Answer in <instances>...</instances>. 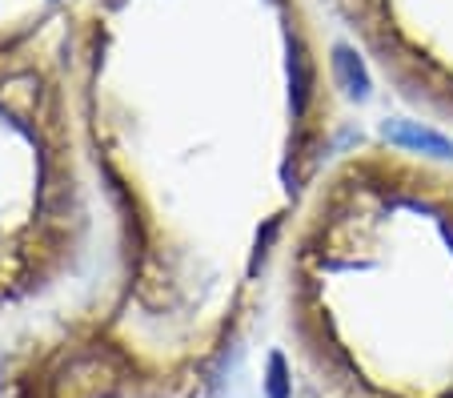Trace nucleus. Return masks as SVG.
<instances>
[{"label":"nucleus","mask_w":453,"mask_h":398,"mask_svg":"<svg viewBox=\"0 0 453 398\" xmlns=\"http://www.w3.org/2000/svg\"><path fill=\"white\" fill-rule=\"evenodd\" d=\"M277 322L313 398H453V169L342 149L277 266Z\"/></svg>","instance_id":"2"},{"label":"nucleus","mask_w":453,"mask_h":398,"mask_svg":"<svg viewBox=\"0 0 453 398\" xmlns=\"http://www.w3.org/2000/svg\"><path fill=\"white\" fill-rule=\"evenodd\" d=\"M93 250L96 201L73 109L69 20H60L0 49V306L77 286Z\"/></svg>","instance_id":"3"},{"label":"nucleus","mask_w":453,"mask_h":398,"mask_svg":"<svg viewBox=\"0 0 453 398\" xmlns=\"http://www.w3.org/2000/svg\"><path fill=\"white\" fill-rule=\"evenodd\" d=\"M397 101L453 133V0H317Z\"/></svg>","instance_id":"4"},{"label":"nucleus","mask_w":453,"mask_h":398,"mask_svg":"<svg viewBox=\"0 0 453 398\" xmlns=\"http://www.w3.org/2000/svg\"><path fill=\"white\" fill-rule=\"evenodd\" d=\"M96 274L12 350L9 398H213L342 137L317 0H77Z\"/></svg>","instance_id":"1"}]
</instances>
